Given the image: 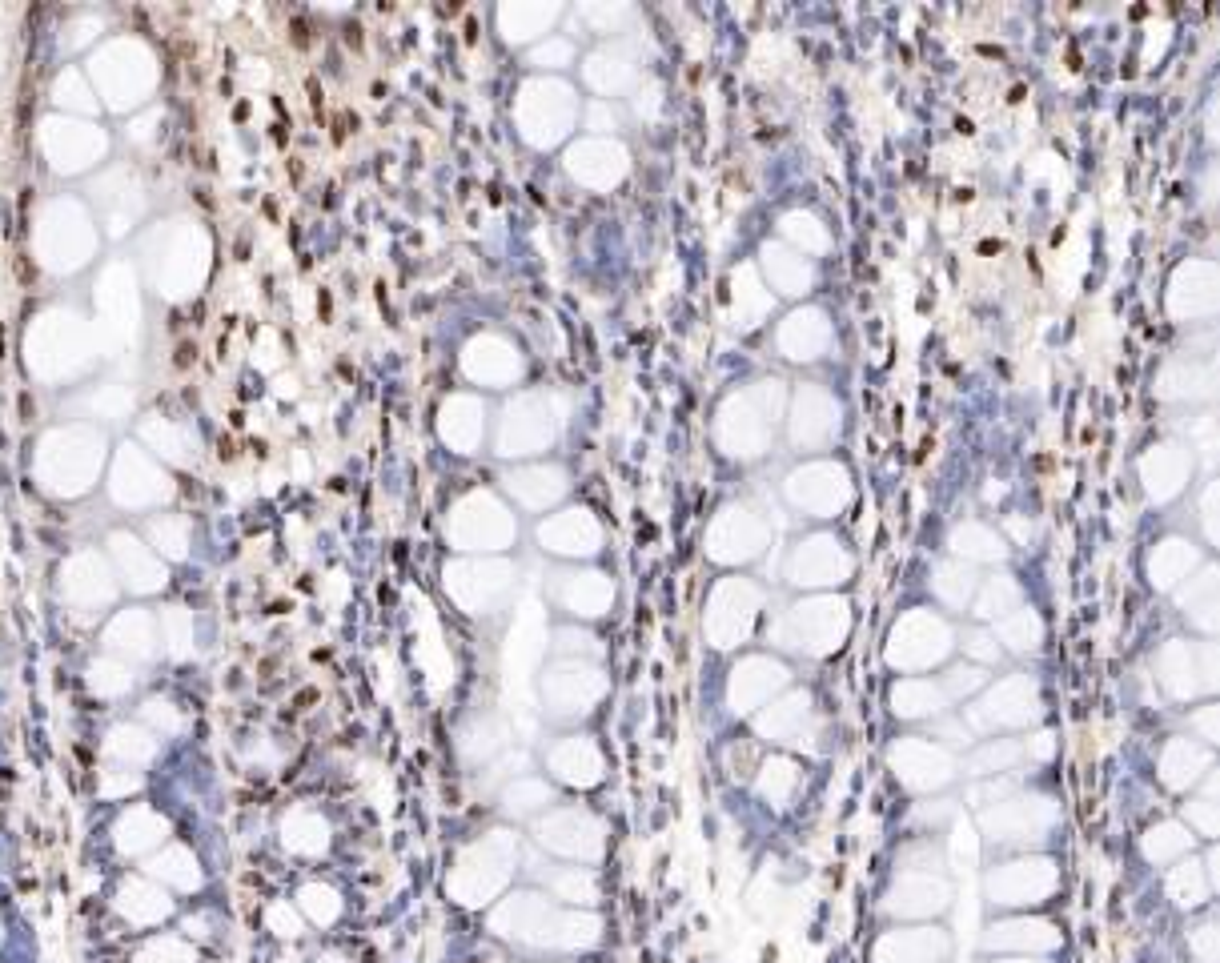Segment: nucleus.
<instances>
[{
	"label": "nucleus",
	"instance_id": "obj_12",
	"mask_svg": "<svg viewBox=\"0 0 1220 963\" xmlns=\"http://www.w3.org/2000/svg\"><path fill=\"white\" fill-rule=\"evenodd\" d=\"M97 197L105 201V209H109V229H113L117 237L137 221V213H141V205H145V193H141V185L133 181L129 169L109 173V177L97 185Z\"/></svg>",
	"mask_w": 1220,
	"mask_h": 963
},
{
	"label": "nucleus",
	"instance_id": "obj_7",
	"mask_svg": "<svg viewBox=\"0 0 1220 963\" xmlns=\"http://www.w3.org/2000/svg\"><path fill=\"white\" fill-rule=\"evenodd\" d=\"M41 145H45V157L57 173H85L105 157L109 137L93 121L53 117V121L41 125Z\"/></svg>",
	"mask_w": 1220,
	"mask_h": 963
},
{
	"label": "nucleus",
	"instance_id": "obj_19",
	"mask_svg": "<svg viewBox=\"0 0 1220 963\" xmlns=\"http://www.w3.org/2000/svg\"><path fill=\"white\" fill-rule=\"evenodd\" d=\"M89 687L101 695V699H121L129 687H133V671L121 663V659H97L89 667Z\"/></svg>",
	"mask_w": 1220,
	"mask_h": 963
},
{
	"label": "nucleus",
	"instance_id": "obj_21",
	"mask_svg": "<svg viewBox=\"0 0 1220 963\" xmlns=\"http://www.w3.org/2000/svg\"><path fill=\"white\" fill-rule=\"evenodd\" d=\"M165 651L173 659H189L193 655V614L189 610H165Z\"/></svg>",
	"mask_w": 1220,
	"mask_h": 963
},
{
	"label": "nucleus",
	"instance_id": "obj_18",
	"mask_svg": "<svg viewBox=\"0 0 1220 963\" xmlns=\"http://www.w3.org/2000/svg\"><path fill=\"white\" fill-rule=\"evenodd\" d=\"M109 755L117 763H129V767H145L153 755H157V739L145 731V727H113L109 731Z\"/></svg>",
	"mask_w": 1220,
	"mask_h": 963
},
{
	"label": "nucleus",
	"instance_id": "obj_24",
	"mask_svg": "<svg viewBox=\"0 0 1220 963\" xmlns=\"http://www.w3.org/2000/svg\"><path fill=\"white\" fill-rule=\"evenodd\" d=\"M141 723H145V731L153 735H177L181 727H185V719H181V711L173 707V703H165V699H149L145 707H141Z\"/></svg>",
	"mask_w": 1220,
	"mask_h": 963
},
{
	"label": "nucleus",
	"instance_id": "obj_9",
	"mask_svg": "<svg viewBox=\"0 0 1220 963\" xmlns=\"http://www.w3.org/2000/svg\"><path fill=\"white\" fill-rule=\"evenodd\" d=\"M137 305H141V297H137L133 273L125 265H113L97 285V317L101 321H93V330L101 338V350L117 346V342H129L137 334Z\"/></svg>",
	"mask_w": 1220,
	"mask_h": 963
},
{
	"label": "nucleus",
	"instance_id": "obj_11",
	"mask_svg": "<svg viewBox=\"0 0 1220 963\" xmlns=\"http://www.w3.org/2000/svg\"><path fill=\"white\" fill-rule=\"evenodd\" d=\"M105 647L113 659H153L157 651V622L149 618V610H121L113 614V622L105 626Z\"/></svg>",
	"mask_w": 1220,
	"mask_h": 963
},
{
	"label": "nucleus",
	"instance_id": "obj_3",
	"mask_svg": "<svg viewBox=\"0 0 1220 963\" xmlns=\"http://www.w3.org/2000/svg\"><path fill=\"white\" fill-rule=\"evenodd\" d=\"M141 257H145V273L157 293L185 297L201 285V277L209 269V241L193 221H169L149 237Z\"/></svg>",
	"mask_w": 1220,
	"mask_h": 963
},
{
	"label": "nucleus",
	"instance_id": "obj_16",
	"mask_svg": "<svg viewBox=\"0 0 1220 963\" xmlns=\"http://www.w3.org/2000/svg\"><path fill=\"white\" fill-rule=\"evenodd\" d=\"M141 438L153 454L169 458V462H189L193 458V438L177 426V422H165V418H145L141 426Z\"/></svg>",
	"mask_w": 1220,
	"mask_h": 963
},
{
	"label": "nucleus",
	"instance_id": "obj_27",
	"mask_svg": "<svg viewBox=\"0 0 1220 963\" xmlns=\"http://www.w3.org/2000/svg\"><path fill=\"white\" fill-rule=\"evenodd\" d=\"M269 927H273L277 935H297V931H301V923L293 919V911H289V907H281V903H277V907H269Z\"/></svg>",
	"mask_w": 1220,
	"mask_h": 963
},
{
	"label": "nucleus",
	"instance_id": "obj_10",
	"mask_svg": "<svg viewBox=\"0 0 1220 963\" xmlns=\"http://www.w3.org/2000/svg\"><path fill=\"white\" fill-rule=\"evenodd\" d=\"M109 566H113V574L125 578V586L137 590V594H153V590L165 586V562H161V558L145 546V538H137V534H125V530L109 534Z\"/></svg>",
	"mask_w": 1220,
	"mask_h": 963
},
{
	"label": "nucleus",
	"instance_id": "obj_22",
	"mask_svg": "<svg viewBox=\"0 0 1220 963\" xmlns=\"http://www.w3.org/2000/svg\"><path fill=\"white\" fill-rule=\"evenodd\" d=\"M57 105H65V109H73V113H93L97 109V101H93V89H89V81L77 73V69H69V73H61L57 77Z\"/></svg>",
	"mask_w": 1220,
	"mask_h": 963
},
{
	"label": "nucleus",
	"instance_id": "obj_25",
	"mask_svg": "<svg viewBox=\"0 0 1220 963\" xmlns=\"http://www.w3.org/2000/svg\"><path fill=\"white\" fill-rule=\"evenodd\" d=\"M301 903H305V911H310L314 919H322V923L334 915V895L326 887H301Z\"/></svg>",
	"mask_w": 1220,
	"mask_h": 963
},
{
	"label": "nucleus",
	"instance_id": "obj_23",
	"mask_svg": "<svg viewBox=\"0 0 1220 963\" xmlns=\"http://www.w3.org/2000/svg\"><path fill=\"white\" fill-rule=\"evenodd\" d=\"M285 843L293 847V851H318L326 839H322V823L318 819H310V815H301V811H293L289 819H285Z\"/></svg>",
	"mask_w": 1220,
	"mask_h": 963
},
{
	"label": "nucleus",
	"instance_id": "obj_28",
	"mask_svg": "<svg viewBox=\"0 0 1220 963\" xmlns=\"http://www.w3.org/2000/svg\"><path fill=\"white\" fill-rule=\"evenodd\" d=\"M185 927H189V935H197V939H201V935H205V923H201V919H189V923H185Z\"/></svg>",
	"mask_w": 1220,
	"mask_h": 963
},
{
	"label": "nucleus",
	"instance_id": "obj_4",
	"mask_svg": "<svg viewBox=\"0 0 1220 963\" xmlns=\"http://www.w3.org/2000/svg\"><path fill=\"white\" fill-rule=\"evenodd\" d=\"M89 73H93L101 97H105L117 113L141 105V101L153 93V85H157V61H153V53H149L141 41H133V37L109 41V45L89 61Z\"/></svg>",
	"mask_w": 1220,
	"mask_h": 963
},
{
	"label": "nucleus",
	"instance_id": "obj_14",
	"mask_svg": "<svg viewBox=\"0 0 1220 963\" xmlns=\"http://www.w3.org/2000/svg\"><path fill=\"white\" fill-rule=\"evenodd\" d=\"M169 835V823L153 807H133L117 819V847L125 855H145Z\"/></svg>",
	"mask_w": 1220,
	"mask_h": 963
},
{
	"label": "nucleus",
	"instance_id": "obj_5",
	"mask_svg": "<svg viewBox=\"0 0 1220 963\" xmlns=\"http://www.w3.org/2000/svg\"><path fill=\"white\" fill-rule=\"evenodd\" d=\"M93 249H97V233H93V221L81 201L61 197L41 209V221H37L41 265H49L53 273H73L93 257Z\"/></svg>",
	"mask_w": 1220,
	"mask_h": 963
},
{
	"label": "nucleus",
	"instance_id": "obj_2",
	"mask_svg": "<svg viewBox=\"0 0 1220 963\" xmlns=\"http://www.w3.org/2000/svg\"><path fill=\"white\" fill-rule=\"evenodd\" d=\"M97 354H101V338L93 330V321H85L81 313H69V309H53V313L37 317V326L29 334V366L49 382H69V378L85 374Z\"/></svg>",
	"mask_w": 1220,
	"mask_h": 963
},
{
	"label": "nucleus",
	"instance_id": "obj_15",
	"mask_svg": "<svg viewBox=\"0 0 1220 963\" xmlns=\"http://www.w3.org/2000/svg\"><path fill=\"white\" fill-rule=\"evenodd\" d=\"M145 871H149L153 879H161V883L177 887V891H193V887H201V867H197V859H193V851H189V847H165L161 855H153V859L145 863Z\"/></svg>",
	"mask_w": 1220,
	"mask_h": 963
},
{
	"label": "nucleus",
	"instance_id": "obj_29",
	"mask_svg": "<svg viewBox=\"0 0 1220 963\" xmlns=\"http://www.w3.org/2000/svg\"><path fill=\"white\" fill-rule=\"evenodd\" d=\"M322 963H338V959H322Z\"/></svg>",
	"mask_w": 1220,
	"mask_h": 963
},
{
	"label": "nucleus",
	"instance_id": "obj_8",
	"mask_svg": "<svg viewBox=\"0 0 1220 963\" xmlns=\"http://www.w3.org/2000/svg\"><path fill=\"white\" fill-rule=\"evenodd\" d=\"M61 598L81 614V618H93L101 614L113 598H117V574L113 566L97 554V550H81L65 562L61 570Z\"/></svg>",
	"mask_w": 1220,
	"mask_h": 963
},
{
	"label": "nucleus",
	"instance_id": "obj_1",
	"mask_svg": "<svg viewBox=\"0 0 1220 963\" xmlns=\"http://www.w3.org/2000/svg\"><path fill=\"white\" fill-rule=\"evenodd\" d=\"M105 470V434L93 426H57L41 438L37 478L49 494L77 498L89 494Z\"/></svg>",
	"mask_w": 1220,
	"mask_h": 963
},
{
	"label": "nucleus",
	"instance_id": "obj_20",
	"mask_svg": "<svg viewBox=\"0 0 1220 963\" xmlns=\"http://www.w3.org/2000/svg\"><path fill=\"white\" fill-rule=\"evenodd\" d=\"M133 963H193V947L177 935H157L133 955Z\"/></svg>",
	"mask_w": 1220,
	"mask_h": 963
},
{
	"label": "nucleus",
	"instance_id": "obj_17",
	"mask_svg": "<svg viewBox=\"0 0 1220 963\" xmlns=\"http://www.w3.org/2000/svg\"><path fill=\"white\" fill-rule=\"evenodd\" d=\"M145 542L153 554L165 558H185L189 554V522L177 514H157L145 522Z\"/></svg>",
	"mask_w": 1220,
	"mask_h": 963
},
{
	"label": "nucleus",
	"instance_id": "obj_13",
	"mask_svg": "<svg viewBox=\"0 0 1220 963\" xmlns=\"http://www.w3.org/2000/svg\"><path fill=\"white\" fill-rule=\"evenodd\" d=\"M117 911L137 927H153V923L169 919L173 899L161 887H153L149 879H125L117 891Z\"/></svg>",
	"mask_w": 1220,
	"mask_h": 963
},
{
	"label": "nucleus",
	"instance_id": "obj_26",
	"mask_svg": "<svg viewBox=\"0 0 1220 963\" xmlns=\"http://www.w3.org/2000/svg\"><path fill=\"white\" fill-rule=\"evenodd\" d=\"M141 787V775H133V771H109L105 779H101V795H113V799H125V795H133Z\"/></svg>",
	"mask_w": 1220,
	"mask_h": 963
},
{
	"label": "nucleus",
	"instance_id": "obj_6",
	"mask_svg": "<svg viewBox=\"0 0 1220 963\" xmlns=\"http://www.w3.org/2000/svg\"><path fill=\"white\" fill-rule=\"evenodd\" d=\"M109 494L125 510H153L173 498V482L145 450L121 446L113 458V470H109Z\"/></svg>",
	"mask_w": 1220,
	"mask_h": 963
}]
</instances>
